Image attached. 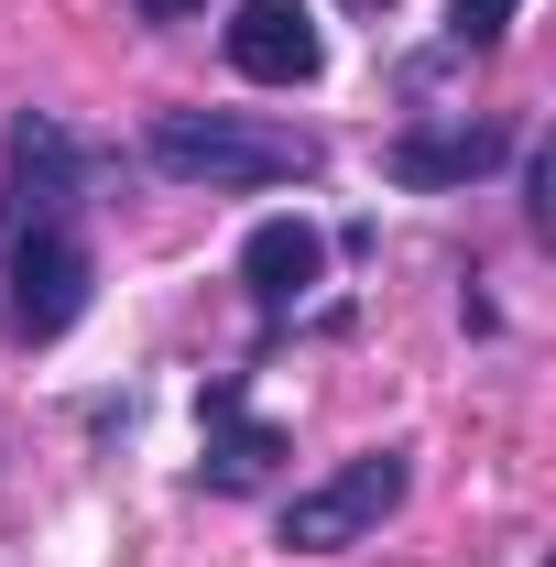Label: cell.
Returning a JSON list of instances; mask_svg holds the SVG:
<instances>
[{
    "label": "cell",
    "mask_w": 556,
    "mask_h": 567,
    "mask_svg": "<svg viewBox=\"0 0 556 567\" xmlns=\"http://www.w3.org/2000/svg\"><path fill=\"white\" fill-rule=\"evenodd\" d=\"M153 175H175V186H218V197H240V186H306L317 175V142L284 132V121H240V110H164L153 132Z\"/></svg>",
    "instance_id": "1"
},
{
    "label": "cell",
    "mask_w": 556,
    "mask_h": 567,
    "mask_svg": "<svg viewBox=\"0 0 556 567\" xmlns=\"http://www.w3.org/2000/svg\"><path fill=\"white\" fill-rule=\"evenodd\" d=\"M404 492H415V458H404V447H360L317 492L284 502V546H295V557H349V546H371V535L404 513Z\"/></svg>",
    "instance_id": "2"
},
{
    "label": "cell",
    "mask_w": 556,
    "mask_h": 567,
    "mask_svg": "<svg viewBox=\"0 0 556 567\" xmlns=\"http://www.w3.org/2000/svg\"><path fill=\"white\" fill-rule=\"evenodd\" d=\"M87 240H76V218H44V229H22L11 240V295H0V339L11 350H44V339H66L76 317H87Z\"/></svg>",
    "instance_id": "3"
},
{
    "label": "cell",
    "mask_w": 556,
    "mask_h": 567,
    "mask_svg": "<svg viewBox=\"0 0 556 567\" xmlns=\"http://www.w3.org/2000/svg\"><path fill=\"white\" fill-rule=\"evenodd\" d=\"M229 66L251 76V87H306V76L328 66L317 11H306V0H240V11H229Z\"/></svg>",
    "instance_id": "4"
},
{
    "label": "cell",
    "mask_w": 556,
    "mask_h": 567,
    "mask_svg": "<svg viewBox=\"0 0 556 567\" xmlns=\"http://www.w3.org/2000/svg\"><path fill=\"white\" fill-rule=\"evenodd\" d=\"M11 218L22 229H44V218H66L76 208V186H87V153H76V132L66 121H44V110H22L11 121Z\"/></svg>",
    "instance_id": "5"
},
{
    "label": "cell",
    "mask_w": 556,
    "mask_h": 567,
    "mask_svg": "<svg viewBox=\"0 0 556 567\" xmlns=\"http://www.w3.org/2000/svg\"><path fill=\"white\" fill-rule=\"evenodd\" d=\"M240 284H251L262 317H295V306L328 284V240H317L306 218H262V229L240 240Z\"/></svg>",
    "instance_id": "6"
},
{
    "label": "cell",
    "mask_w": 556,
    "mask_h": 567,
    "mask_svg": "<svg viewBox=\"0 0 556 567\" xmlns=\"http://www.w3.org/2000/svg\"><path fill=\"white\" fill-rule=\"evenodd\" d=\"M274 458H284V425L240 415V393L218 382V393H208V458H197V481H208L218 502H240V492H262V481H274Z\"/></svg>",
    "instance_id": "7"
},
{
    "label": "cell",
    "mask_w": 556,
    "mask_h": 567,
    "mask_svg": "<svg viewBox=\"0 0 556 567\" xmlns=\"http://www.w3.org/2000/svg\"><path fill=\"white\" fill-rule=\"evenodd\" d=\"M382 164H393V186H470V175H491V164H502V132H491V121H459V132H404Z\"/></svg>",
    "instance_id": "8"
},
{
    "label": "cell",
    "mask_w": 556,
    "mask_h": 567,
    "mask_svg": "<svg viewBox=\"0 0 556 567\" xmlns=\"http://www.w3.org/2000/svg\"><path fill=\"white\" fill-rule=\"evenodd\" d=\"M513 11H524V0H459V11H447V44H502Z\"/></svg>",
    "instance_id": "9"
},
{
    "label": "cell",
    "mask_w": 556,
    "mask_h": 567,
    "mask_svg": "<svg viewBox=\"0 0 556 567\" xmlns=\"http://www.w3.org/2000/svg\"><path fill=\"white\" fill-rule=\"evenodd\" d=\"M142 11H153V22H186V11H197V0H142Z\"/></svg>",
    "instance_id": "10"
},
{
    "label": "cell",
    "mask_w": 556,
    "mask_h": 567,
    "mask_svg": "<svg viewBox=\"0 0 556 567\" xmlns=\"http://www.w3.org/2000/svg\"><path fill=\"white\" fill-rule=\"evenodd\" d=\"M349 11H393V0H349Z\"/></svg>",
    "instance_id": "11"
}]
</instances>
